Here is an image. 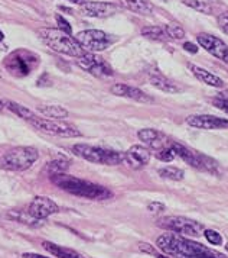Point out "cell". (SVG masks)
Segmentation results:
<instances>
[{"label":"cell","instance_id":"obj_5","mask_svg":"<svg viewBox=\"0 0 228 258\" xmlns=\"http://www.w3.org/2000/svg\"><path fill=\"white\" fill-rule=\"evenodd\" d=\"M72 153L94 164L119 165L125 161V153H117L101 147H92L88 144H75L72 147Z\"/></svg>","mask_w":228,"mask_h":258},{"label":"cell","instance_id":"obj_12","mask_svg":"<svg viewBox=\"0 0 228 258\" xmlns=\"http://www.w3.org/2000/svg\"><path fill=\"white\" fill-rule=\"evenodd\" d=\"M28 212L35 216L36 219H41V221H45L48 216L51 215H55L59 212V206L49 198H45V196H36L34 198V200L31 202L29 205V209Z\"/></svg>","mask_w":228,"mask_h":258},{"label":"cell","instance_id":"obj_41","mask_svg":"<svg viewBox=\"0 0 228 258\" xmlns=\"http://www.w3.org/2000/svg\"><path fill=\"white\" fill-rule=\"evenodd\" d=\"M69 2H72V3H77V5H82V3H85V0H69Z\"/></svg>","mask_w":228,"mask_h":258},{"label":"cell","instance_id":"obj_25","mask_svg":"<svg viewBox=\"0 0 228 258\" xmlns=\"http://www.w3.org/2000/svg\"><path fill=\"white\" fill-rule=\"evenodd\" d=\"M9 218H13L15 221L25 223V225H29V226H41L42 222H44L41 219H36L29 212H26V213L25 212H11L9 213Z\"/></svg>","mask_w":228,"mask_h":258},{"label":"cell","instance_id":"obj_42","mask_svg":"<svg viewBox=\"0 0 228 258\" xmlns=\"http://www.w3.org/2000/svg\"><path fill=\"white\" fill-rule=\"evenodd\" d=\"M156 258H171V257H168V255H162V254H156Z\"/></svg>","mask_w":228,"mask_h":258},{"label":"cell","instance_id":"obj_18","mask_svg":"<svg viewBox=\"0 0 228 258\" xmlns=\"http://www.w3.org/2000/svg\"><path fill=\"white\" fill-rule=\"evenodd\" d=\"M149 80H150V84H152L153 87H156L158 90H162V92H165V93H178V92L182 90L176 83L169 80L166 76H163L159 71L150 73Z\"/></svg>","mask_w":228,"mask_h":258},{"label":"cell","instance_id":"obj_34","mask_svg":"<svg viewBox=\"0 0 228 258\" xmlns=\"http://www.w3.org/2000/svg\"><path fill=\"white\" fill-rule=\"evenodd\" d=\"M214 105L217 106L219 110L225 112L228 115V90L222 92V93H218L217 97L214 99Z\"/></svg>","mask_w":228,"mask_h":258},{"label":"cell","instance_id":"obj_3","mask_svg":"<svg viewBox=\"0 0 228 258\" xmlns=\"http://www.w3.org/2000/svg\"><path fill=\"white\" fill-rule=\"evenodd\" d=\"M39 36L45 42V45L52 48L54 51L61 52L68 57H75L78 58L85 54V49L81 47V44L68 34L54 29V28H42L39 29Z\"/></svg>","mask_w":228,"mask_h":258},{"label":"cell","instance_id":"obj_39","mask_svg":"<svg viewBox=\"0 0 228 258\" xmlns=\"http://www.w3.org/2000/svg\"><path fill=\"white\" fill-rule=\"evenodd\" d=\"M139 248L143 251V252H148V254H155V248L148 244V242H142V244H139Z\"/></svg>","mask_w":228,"mask_h":258},{"label":"cell","instance_id":"obj_10","mask_svg":"<svg viewBox=\"0 0 228 258\" xmlns=\"http://www.w3.org/2000/svg\"><path fill=\"white\" fill-rule=\"evenodd\" d=\"M77 66L84 71L90 73L95 77H110L113 76V69L95 52H85L77 58Z\"/></svg>","mask_w":228,"mask_h":258},{"label":"cell","instance_id":"obj_14","mask_svg":"<svg viewBox=\"0 0 228 258\" xmlns=\"http://www.w3.org/2000/svg\"><path fill=\"white\" fill-rule=\"evenodd\" d=\"M186 123L189 126H192V128L206 129V131L228 128V119L212 116V115H194V116H188L186 117Z\"/></svg>","mask_w":228,"mask_h":258},{"label":"cell","instance_id":"obj_6","mask_svg":"<svg viewBox=\"0 0 228 258\" xmlns=\"http://www.w3.org/2000/svg\"><path fill=\"white\" fill-rule=\"evenodd\" d=\"M39 66V57L28 49H16L5 58V69L15 77H26Z\"/></svg>","mask_w":228,"mask_h":258},{"label":"cell","instance_id":"obj_16","mask_svg":"<svg viewBox=\"0 0 228 258\" xmlns=\"http://www.w3.org/2000/svg\"><path fill=\"white\" fill-rule=\"evenodd\" d=\"M125 161L135 170L143 168L150 161V151L143 145H133L125 153Z\"/></svg>","mask_w":228,"mask_h":258},{"label":"cell","instance_id":"obj_9","mask_svg":"<svg viewBox=\"0 0 228 258\" xmlns=\"http://www.w3.org/2000/svg\"><path fill=\"white\" fill-rule=\"evenodd\" d=\"M75 39L80 42L81 47L90 52L104 51L114 42V38H111V35L98 29H87V31L78 32Z\"/></svg>","mask_w":228,"mask_h":258},{"label":"cell","instance_id":"obj_30","mask_svg":"<svg viewBox=\"0 0 228 258\" xmlns=\"http://www.w3.org/2000/svg\"><path fill=\"white\" fill-rule=\"evenodd\" d=\"M163 29H165V34L168 35L169 39H176V41H179V39H183V38H185V31H183V28L181 25L168 24L163 26Z\"/></svg>","mask_w":228,"mask_h":258},{"label":"cell","instance_id":"obj_23","mask_svg":"<svg viewBox=\"0 0 228 258\" xmlns=\"http://www.w3.org/2000/svg\"><path fill=\"white\" fill-rule=\"evenodd\" d=\"M38 112H39L41 115H44V117L54 119V120H59V119H64V117L68 116V110L64 109L62 106L57 105L39 106V107H38Z\"/></svg>","mask_w":228,"mask_h":258},{"label":"cell","instance_id":"obj_13","mask_svg":"<svg viewBox=\"0 0 228 258\" xmlns=\"http://www.w3.org/2000/svg\"><path fill=\"white\" fill-rule=\"evenodd\" d=\"M119 8L113 3H105V2H85L82 3L80 8V12L82 16L87 18H108L117 13Z\"/></svg>","mask_w":228,"mask_h":258},{"label":"cell","instance_id":"obj_40","mask_svg":"<svg viewBox=\"0 0 228 258\" xmlns=\"http://www.w3.org/2000/svg\"><path fill=\"white\" fill-rule=\"evenodd\" d=\"M23 258H49V257L41 255V254H32V252H26V254H23Z\"/></svg>","mask_w":228,"mask_h":258},{"label":"cell","instance_id":"obj_33","mask_svg":"<svg viewBox=\"0 0 228 258\" xmlns=\"http://www.w3.org/2000/svg\"><path fill=\"white\" fill-rule=\"evenodd\" d=\"M175 157H176V155H175V153H173V150H172L171 145L160 148V150H158V153H156V158L160 160V161H163V163H169V161H172Z\"/></svg>","mask_w":228,"mask_h":258},{"label":"cell","instance_id":"obj_22","mask_svg":"<svg viewBox=\"0 0 228 258\" xmlns=\"http://www.w3.org/2000/svg\"><path fill=\"white\" fill-rule=\"evenodd\" d=\"M120 3L125 6L126 9L139 13V15H149L153 11L152 3L148 0H120Z\"/></svg>","mask_w":228,"mask_h":258},{"label":"cell","instance_id":"obj_28","mask_svg":"<svg viewBox=\"0 0 228 258\" xmlns=\"http://www.w3.org/2000/svg\"><path fill=\"white\" fill-rule=\"evenodd\" d=\"M158 173H159V176L162 177V178L172 180V181H181V180H183V176H185V173H183L181 168L172 167V165H168V167L160 168Z\"/></svg>","mask_w":228,"mask_h":258},{"label":"cell","instance_id":"obj_44","mask_svg":"<svg viewBox=\"0 0 228 258\" xmlns=\"http://www.w3.org/2000/svg\"><path fill=\"white\" fill-rule=\"evenodd\" d=\"M3 106H5V103H3V100H2V99H0V109H2V107H3Z\"/></svg>","mask_w":228,"mask_h":258},{"label":"cell","instance_id":"obj_45","mask_svg":"<svg viewBox=\"0 0 228 258\" xmlns=\"http://www.w3.org/2000/svg\"><path fill=\"white\" fill-rule=\"evenodd\" d=\"M160 2H163V3H168V2H171V0H160Z\"/></svg>","mask_w":228,"mask_h":258},{"label":"cell","instance_id":"obj_37","mask_svg":"<svg viewBox=\"0 0 228 258\" xmlns=\"http://www.w3.org/2000/svg\"><path fill=\"white\" fill-rule=\"evenodd\" d=\"M148 211L150 213H160V212L165 211V205L160 202H152L148 205Z\"/></svg>","mask_w":228,"mask_h":258},{"label":"cell","instance_id":"obj_24","mask_svg":"<svg viewBox=\"0 0 228 258\" xmlns=\"http://www.w3.org/2000/svg\"><path fill=\"white\" fill-rule=\"evenodd\" d=\"M6 106H8V109H9L11 112H13L16 116H19L21 119H23V120H28V122H31V120H34V119H36V117H38L34 110L28 109L26 106L19 105V103H16V102H8V103H6Z\"/></svg>","mask_w":228,"mask_h":258},{"label":"cell","instance_id":"obj_2","mask_svg":"<svg viewBox=\"0 0 228 258\" xmlns=\"http://www.w3.org/2000/svg\"><path fill=\"white\" fill-rule=\"evenodd\" d=\"M51 181L61 190L67 191L69 195H74L77 198H84V199L90 200H105L113 196V193L104 186L82 180L75 176H69L65 173L52 176Z\"/></svg>","mask_w":228,"mask_h":258},{"label":"cell","instance_id":"obj_31","mask_svg":"<svg viewBox=\"0 0 228 258\" xmlns=\"http://www.w3.org/2000/svg\"><path fill=\"white\" fill-rule=\"evenodd\" d=\"M182 3L185 6H188V8L196 11V12H202L206 13V15L211 13V8L206 5L205 2H202V0H182Z\"/></svg>","mask_w":228,"mask_h":258},{"label":"cell","instance_id":"obj_43","mask_svg":"<svg viewBox=\"0 0 228 258\" xmlns=\"http://www.w3.org/2000/svg\"><path fill=\"white\" fill-rule=\"evenodd\" d=\"M3 39H5V35H3V32H2V31H0V42H2V41H3Z\"/></svg>","mask_w":228,"mask_h":258},{"label":"cell","instance_id":"obj_20","mask_svg":"<svg viewBox=\"0 0 228 258\" xmlns=\"http://www.w3.org/2000/svg\"><path fill=\"white\" fill-rule=\"evenodd\" d=\"M172 150L176 157H179L181 160H183L186 164L192 165L195 168L199 170V161H198V153L191 151L189 148H186L182 144H178V142H171Z\"/></svg>","mask_w":228,"mask_h":258},{"label":"cell","instance_id":"obj_4","mask_svg":"<svg viewBox=\"0 0 228 258\" xmlns=\"http://www.w3.org/2000/svg\"><path fill=\"white\" fill-rule=\"evenodd\" d=\"M39 151L35 147H16L0 157V170L22 173L38 161Z\"/></svg>","mask_w":228,"mask_h":258},{"label":"cell","instance_id":"obj_29","mask_svg":"<svg viewBox=\"0 0 228 258\" xmlns=\"http://www.w3.org/2000/svg\"><path fill=\"white\" fill-rule=\"evenodd\" d=\"M198 161H199V170H204V171L212 173V174L219 173L218 171V163L215 160H212L211 157L198 153Z\"/></svg>","mask_w":228,"mask_h":258},{"label":"cell","instance_id":"obj_11","mask_svg":"<svg viewBox=\"0 0 228 258\" xmlns=\"http://www.w3.org/2000/svg\"><path fill=\"white\" fill-rule=\"evenodd\" d=\"M196 41L206 52L228 64V45L222 39L211 34H199L196 36Z\"/></svg>","mask_w":228,"mask_h":258},{"label":"cell","instance_id":"obj_21","mask_svg":"<svg viewBox=\"0 0 228 258\" xmlns=\"http://www.w3.org/2000/svg\"><path fill=\"white\" fill-rule=\"evenodd\" d=\"M42 246L44 249H46L49 254H52L54 257L58 258H85L81 255L80 252L71 249V248H67V246H61L54 244V242H48V241H44L42 242Z\"/></svg>","mask_w":228,"mask_h":258},{"label":"cell","instance_id":"obj_32","mask_svg":"<svg viewBox=\"0 0 228 258\" xmlns=\"http://www.w3.org/2000/svg\"><path fill=\"white\" fill-rule=\"evenodd\" d=\"M204 236H205V239L211 245H222V242H224L222 235L217 232V231H214V229H205L204 231Z\"/></svg>","mask_w":228,"mask_h":258},{"label":"cell","instance_id":"obj_38","mask_svg":"<svg viewBox=\"0 0 228 258\" xmlns=\"http://www.w3.org/2000/svg\"><path fill=\"white\" fill-rule=\"evenodd\" d=\"M183 49L188 51V52H191V54H196L199 48H198V45L192 44V42H185V44H183Z\"/></svg>","mask_w":228,"mask_h":258},{"label":"cell","instance_id":"obj_46","mask_svg":"<svg viewBox=\"0 0 228 258\" xmlns=\"http://www.w3.org/2000/svg\"><path fill=\"white\" fill-rule=\"evenodd\" d=\"M225 249H227V252H228V242H227V244H225Z\"/></svg>","mask_w":228,"mask_h":258},{"label":"cell","instance_id":"obj_1","mask_svg":"<svg viewBox=\"0 0 228 258\" xmlns=\"http://www.w3.org/2000/svg\"><path fill=\"white\" fill-rule=\"evenodd\" d=\"M156 245L166 255L175 258H227L224 254L201 245L179 234H163L156 239Z\"/></svg>","mask_w":228,"mask_h":258},{"label":"cell","instance_id":"obj_35","mask_svg":"<svg viewBox=\"0 0 228 258\" xmlns=\"http://www.w3.org/2000/svg\"><path fill=\"white\" fill-rule=\"evenodd\" d=\"M55 21H57L58 29H59V31H62V32H65V34H68V35L72 34V28H71L69 22L68 21H65L61 15H57V16H55Z\"/></svg>","mask_w":228,"mask_h":258},{"label":"cell","instance_id":"obj_17","mask_svg":"<svg viewBox=\"0 0 228 258\" xmlns=\"http://www.w3.org/2000/svg\"><path fill=\"white\" fill-rule=\"evenodd\" d=\"M137 137H139L140 141H143L145 144H149V145H150L152 148H155V150H160V148H163V147L171 145V142L168 141V138H166L163 134H160L159 131H156V129H140V131L137 132Z\"/></svg>","mask_w":228,"mask_h":258},{"label":"cell","instance_id":"obj_36","mask_svg":"<svg viewBox=\"0 0 228 258\" xmlns=\"http://www.w3.org/2000/svg\"><path fill=\"white\" fill-rule=\"evenodd\" d=\"M218 25H219V29L228 35V12L221 13L218 16Z\"/></svg>","mask_w":228,"mask_h":258},{"label":"cell","instance_id":"obj_8","mask_svg":"<svg viewBox=\"0 0 228 258\" xmlns=\"http://www.w3.org/2000/svg\"><path fill=\"white\" fill-rule=\"evenodd\" d=\"M34 128L39 129L41 132H45L52 137H59V138H78L81 137V132L75 128L74 125H69L65 122H58V120H51L46 117H36L29 122Z\"/></svg>","mask_w":228,"mask_h":258},{"label":"cell","instance_id":"obj_15","mask_svg":"<svg viewBox=\"0 0 228 258\" xmlns=\"http://www.w3.org/2000/svg\"><path fill=\"white\" fill-rule=\"evenodd\" d=\"M110 92L114 96H119V97H127V99H132V100H136L140 103H152L153 99L148 96L145 92H142L140 89L137 87H132V86H127V84H122V83H117L113 84Z\"/></svg>","mask_w":228,"mask_h":258},{"label":"cell","instance_id":"obj_27","mask_svg":"<svg viewBox=\"0 0 228 258\" xmlns=\"http://www.w3.org/2000/svg\"><path fill=\"white\" fill-rule=\"evenodd\" d=\"M69 168V161L67 160H54L45 165V171L49 176H57L61 173H65Z\"/></svg>","mask_w":228,"mask_h":258},{"label":"cell","instance_id":"obj_19","mask_svg":"<svg viewBox=\"0 0 228 258\" xmlns=\"http://www.w3.org/2000/svg\"><path fill=\"white\" fill-rule=\"evenodd\" d=\"M188 69L192 71V74H194L199 82L205 83V84L211 86V87L222 89V87L225 86L224 82H222V79H219L218 76L209 73V71L205 70V69H201V67H198V66H195V64H191V62L188 64Z\"/></svg>","mask_w":228,"mask_h":258},{"label":"cell","instance_id":"obj_7","mask_svg":"<svg viewBox=\"0 0 228 258\" xmlns=\"http://www.w3.org/2000/svg\"><path fill=\"white\" fill-rule=\"evenodd\" d=\"M158 226L163 228L169 232H175L179 235H188L192 238H198L204 235V225L198 221L185 218V216H165L158 221Z\"/></svg>","mask_w":228,"mask_h":258},{"label":"cell","instance_id":"obj_26","mask_svg":"<svg viewBox=\"0 0 228 258\" xmlns=\"http://www.w3.org/2000/svg\"><path fill=\"white\" fill-rule=\"evenodd\" d=\"M142 35L146 36L149 39H153V41H166V39H169L162 26H145V28H142Z\"/></svg>","mask_w":228,"mask_h":258}]
</instances>
